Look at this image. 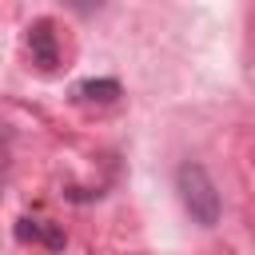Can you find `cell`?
I'll return each instance as SVG.
<instances>
[{
	"mask_svg": "<svg viewBox=\"0 0 255 255\" xmlns=\"http://www.w3.org/2000/svg\"><path fill=\"white\" fill-rule=\"evenodd\" d=\"M175 191H179V203L187 207V215L199 227H215L219 223V191H215V183H211L203 163H179Z\"/></svg>",
	"mask_w": 255,
	"mask_h": 255,
	"instance_id": "obj_1",
	"label": "cell"
},
{
	"mask_svg": "<svg viewBox=\"0 0 255 255\" xmlns=\"http://www.w3.org/2000/svg\"><path fill=\"white\" fill-rule=\"evenodd\" d=\"M76 96H84V100H92V104H112V100L120 96V84H116V80H84V84L76 88Z\"/></svg>",
	"mask_w": 255,
	"mask_h": 255,
	"instance_id": "obj_4",
	"label": "cell"
},
{
	"mask_svg": "<svg viewBox=\"0 0 255 255\" xmlns=\"http://www.w3.org/2000/svg\"><path fill=\"white\" fill-rule=\"evenodd\" d=\"M28 52H32V64L40 72H52L60 64V48H56V32H52V20H32L28 24Z\"/></svg>",
	"mask_w": 255,
	"mask_h": 255,
	"instance_id": "obj_2",
	"label": "cell"
},
{
	"mask_svg": "<svg viewBox=\"0 0 255 255\" xmlns=\"http://www.w3.org/2000/svg\"><path fill=\"white\" fill-rule=\"evenodd\" d=\"M16 239L20 243H40L48 251H64V231L56 223H44V219H16Z\"/></svg>",
	"mask_w": 255,
	"mask_h": 255,
	"instance_id": "obj_3",
	"label": "cell"
}]
</instances>
